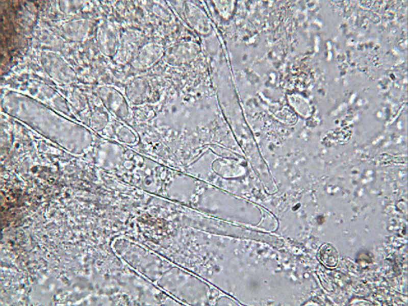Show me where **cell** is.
Wrapping results in <instances>:
<instances>
[{"instance_id": "cell-1", "label": "cell", "mask_w": 408, "mask_h": 306, "mask_svg": "<svg viewBox=\"0 0 408 306\" xmlns=\"http://www.w3.org/2000/svg\"><path fill=\"white\" fill-rule=\"evenodd\" d=\"M319 261L326 267L336 268L339 262V253L336 248L329 243L323 244L317 253Z\"/></svg>"}]
</instances>
